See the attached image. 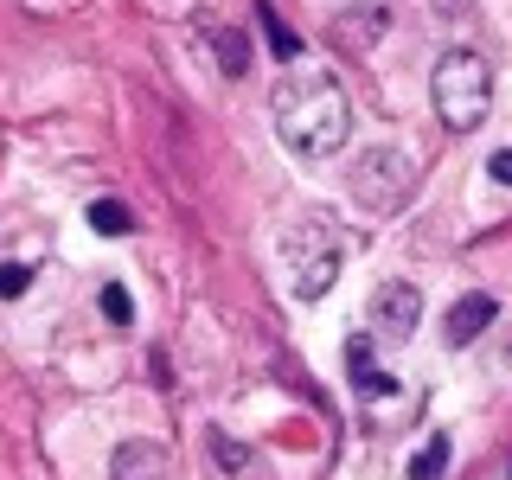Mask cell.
<instances>
[{
	"mask_svg": "<svg viewBox=\"0 0 512 480\" xmlns=\"http://www.w3.org/2000/svg\"><path fill=\"white\" fill-rule=\"evenodd\" d=\"M269 116H276V135H282L301 160H327V154H340V141L352 135L346 90L333 84L327 71L282 77L276 96H269Z\"/></svg>",
	"mask_w": 512,
	"mask_h": 480,
	"instance_id": "cell-1",
	"label": "cell"
},
{
	"mask_svg": "<svg viewBox=\"0 0 512 480\" xmlns=\"http://www.w3.org/2000/svg\"><path fill=\"white\" fill-rule=\"evenodd\" d=\"M429 96H436V116L448 135H474L480 122H487V109H493V71H487V58L480 52H442L436 64V77H429Z\"/></svg>",
	"mask_w": 512,
	"mask_h": 480,
	"instance_id": "cell-2",
	"label": "cell"
},
{
	"mask_svg": "<svg viewBox=\"0 0 512 480\" xmlns=\"http://www.w3.org/2000/svg\"><path fill=\"white\" fill-rule=\"evenodd\" d=\"M410 186H416V167H410L404 148H391V141L365 148L359 160H352V173H346L352 205H359V212H372V218H391L397 205L410 199Z\"/></svg>",
	"mask_w": 512,
	"mask_h": 480,
	"instance_id": "cell-3",
	"label": "cell"
},
{
	"mask_svg": "<svg viewBox=\"0 0 512 480\" xmlns=\"http://www.w3.org/2000/svg\"><path fill=\"white\" fill-rule=\"evenodd\" d=\"M416 320H423V295H416V282H378L372 288V327L384 340H410Z\"/></svg>",
	"mask_w": 512,
	"mask_h": 480,
	"instance_id": "cell-4",
	"label": "cell"
},
{
	"mask_svg": "<svg viewBox=\"0 0 512 480\" xmlns=\"http://www.w3.org/2000/svg\"><path fill=\"white\" fill-rule=\"evenodd\" d=\"M295 295L301 301H320L333 288V276H340V250L327 244V237H295Z\"/></svg>",
	"mask_w": 512,
	"mask_h": 480,
	"instance_id": "cell-5",
	"label": "cell"
},
{
	"mask_svg": "<svg viewBox=\"0 0 512 480\" xmlns=\"http://www.w3.org/2000/svg\"><path fill=\"white\" fill-rule=\"evenodd\" d=\"M167 468H173V461H167V448H160V442H122L116 448V455H109V480H167Z\"/></svg>",
	"mask_w": 512,
	"mask_h": 480,
	"instance_id": "cell-6",
	"label": "cell"
},
{
	"mask_svg": "<svg viewBox=\"0 0 512 480\" xmlns=\"http://www.w3.org/2000/svg\"><path fill=\"white\" fill-rule=\"evenodd\" d=\"M493 314H500V308H493V295H461L455 308H448V320H442V340H448V346L480 340V333L493 327Z\"/></svg>",
	"mask_w": 512,
	"mask_h": 480,
	"instance_id": "cell-7",
	"label": "cell"
},
{
	"mask_svg": "<svg viewBox=\"0 0 512 480\" xmlns=\"http://www.w3.org/2000/svg\"><path fill=\"white\" fill-rule=\"evenodd\" d=\"M346 372H352V384H359V391H372V397H397V384L378 372V346H372V340H352V346H346Z\"/></svg>",
	"mask_w": 512,
	"mask_h": 480,
	"instance_id": "cell-8",
	"label": "cell"
},
{
	"mask_svg": "<svg viewBox=\"0 0 512 480\" xmlns=\"http://www.w3.org/2000/svg\"><path fill=\"white\" fill-rule=\"evenodd\" d=\"M212 52H218V64H224V77H244V71H250V39H244V32L218 26V32H212Z\"/></svg>",
	"mask_w": 512,
	"mask_h": 480,
	"instance_id": "cell-9",
	"label": "cell"
},
{
	"mask_svg": "<svg viewBox=\"0 0 512 480\" xmlns=\"http://www.w3.org/2000/svg\"><path fill=\"white\" fill-rule=\"evenodd\" d=\"M448 474V436H429L410 461V480H442Z\"/></svg>",
	"mask_w": 512,
	"mask_h": 480,
	"instance_id": "cell-10",
	"label": "cell"
},
{
	"mask_svg": "<svg viewBox=\"0 0 512 480\" xmlns=\"http://www.w3.org/2000/svg\"><path fill=\"white\" fill-rule=\"evenodd\" d=\"M378 26H384V7H365V13H346L333 32H340V45H372Z\"/></svg>",
	"mask_w": 512,
	"mask_h": 480,
	"instance_id": "cell-11",
	"label": "cell"
},
{
	"mask_svg": "<svg viewBox=\"0 0 512 480\" xmlns=\"http://www.w3.org/2000/svg\"><path fill=\"white\" fill-rule=\"evenodd\" d=\"M256 20H263V32H269V52H276V58H295V52H301V39H295V32H288V26L276 20V7H269V0L256 7Z\"/></svg>",
	"mask_w": 512,
	"mask_h": 480,
	"instance_id": "cell-12",
	"label": "cell"
},
{
	"mask_svg": "<svg viewBox=\"0 0 512 480\" xmlns=\"http://www.w3.org/2000/svg\"><path fill=\"white\" fill-rule=\"evenodd\" d=\"M90 224H96V231H128L135 218H128V205H116V199H96L90 205Z\"/></svg>",
	"mask_w": 512,
	"mask_h": 480,
	"instance_id": "cell-13",
	"label": "cell"
},
{
	"mask_svg": "<svg viewBox=\"0 0 512 480\" xmlns=\"http://www.w3.org/2000/svg\"><path fill=\"white\" fill-rule=\"evenodd\" d=\"M212 455H218V461H224L231 474H250V455H244V448H237L231 436H212Z\"/></svg>",
	"mask_w": 512,
	"mask_h": 480,
	"instance_id": "cell-14",
	"label": "cell"
},
{
	"mask_svg": "<svg viewBox=\"0 0 512 480\" xmlns=\"http://www.w3.org/2000/svg\"><path fill=\"white\" fill-rule=\"evenodd\" d=\"M103 314L116 320V327H128V320H135V308H128V288H116V282L103 288Z\"/></svg>",
	"mask_w": 512,
	"mask_h": 480,
	"instance_id": "cell-15",
	"label": "cell"
},
{
	"mask_svg": "<svg viewBox=\"0 0 512 480\" xmlns=\"http://www.w3.org/2000/svg\"><path fill=\"white\" fill-rule=\"evenodd\" d=\"M26 282H32V269H26V263H0V295H7V301H13V295H26Z\"/></svg>",
	"mask_w": 512,
	"mask_h": 480,
	"instance_id": "cell-16",
	"label": "cell"
},
{
	"mask_svg": "<svg viewBox=\"0 0 512 480\" xmlns=\"http://www.w3.org/2000/svg\"><path fill=\"white\" fill-rule=\"evenodd\" d=\"M487 173H493L500 186H512V148H500V154H493V160H487Z\"/></svg>",
	"mask_w": 512,
	"mask_h": 480,
	"instance_id": "cell-17",
	"label": "cell"
}]
</instances>
